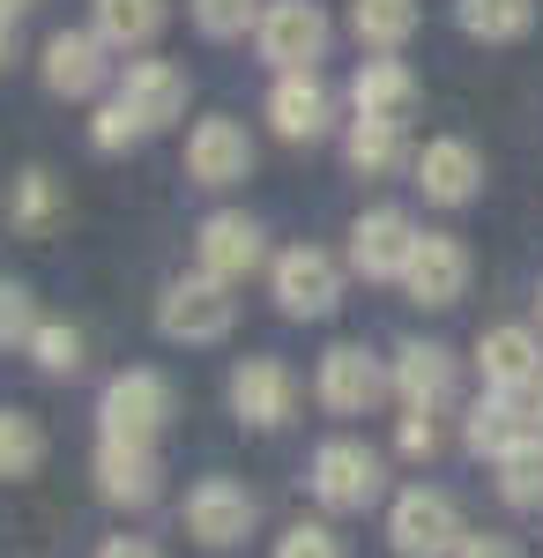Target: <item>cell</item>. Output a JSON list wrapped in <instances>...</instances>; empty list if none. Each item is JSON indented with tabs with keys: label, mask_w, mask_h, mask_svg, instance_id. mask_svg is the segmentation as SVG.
Listing matches in <instances>:
<instances>
[{
	"label": "cell",
	"mask_w": 543,
	"mask_h": 558,
	"mask_svg": "<svg viewBox=\"0 0 543 558\" xmlns=\"http://www.w3.org/2000/svg\"><path fill=\"white\" fill-rule=\"evenodd\" d=\"M246 529H253V492H246V484H231V476H202V484L186 492V536H194V544L224 551V544H239Z\"/></svg>",
	"instance_id": "52a82bcc"
},
{
	"label": "cell",
	"mask_w": 543,
	"mask_h": 558,
	"mask_svg": "<svg viewBox=\"0 0 543 558\" xmlns=\"http://www.w3.org/2000/svg\"><path fill=\"white\" fill-rule=\"evenodd\" d=\"M379 387L387 380H379V365L358 343H335L328 357H321V402H328L335 417H365L379 402Z\"/></svg>",
	"instance_id": "ffe728a7"
},
{
	"label": "cell",
	"mask_w": 543,
	"mask_h": 558,
	"mask_svg": "<svg viewBox=\"0 0 543 558\" xmlns=\"http://www.w3.org/2000/svg\"><path fill=\"white\" fill-rule=\"evenodd\" d=\"M455 15H461V31L484 45H514L536 31V0H461Z\"/></svg>",
	"instance_id": "603a6c76"
},
{
	"label": "cell",
	"mask_w": 543,
	"mask_h": 558,
	"mask_svg": "<svg viewBox=\"0 0 543 558\" xmlns=\"http://www.w3.org/2000/svg\"><path fill=\"white\" fill-rule=\"evenodd\" d=\"M379 454L365 439H328L321 454H313V499L328 507V514H365L379 499Z\"/></svg>",
	"instance_id": "7a4b0ae2"
},
{
	"label": "cell",
	"mask_w": 543,
	"mask_h": 558,
	"mask_svg": "<svg viewBox=\"0 0 543 558\" xmlns=\"http://www.w3.org/2000/svg\"><path fill=\"white\" fill-rule=\"evenodd\" d=\"M45 462V432L38 417H23V410H0V476L15 484V476H38Z\"/></svg>",
	"instance_id": "4316f807"
},
{
	"label": "cell",
	"mask_w": 543,
	"mask_h": 558,
	"mask_svg": "<svg viewBox=\"0 0 543 558\" xmlns=\"http://www.w3.org/2000/svg\"><path fill=\"white\" fill-rule=\"evenodd\" d=\"M387 544L402 558H455L461 551V514L447 492H432V484H410L402 499H395V514H387Z\"/></svg>",
	"instance_id": "6da1fadb"
},
{
	"label": "cell",
	"mask_w": 543,
	"mask_h": 558,
	"mask_svg": "<svg viewBox=\"0 0 543 558\" xmlns=\"http://www.w3.org/2000/svg\"><path fill=\"white\" fill-rule=\"evenodd\" d=\"M97 558H165V551H157V544H142V536H112Z\"/></svg>",
	"instance_id": "8d00e7d4"
},
{
	"label": "cell",
	"mask_w": 543,
	"mask_h": 558,
	"mask_svg": "<svg viewBox=\"0 0 543 558\" xmlns=\"http://www.w3.org/2000/svg\"><path fill=\"white\" fill-rule=\"evenodd\" d=\"M342 157L358 165L365 179H379V172H395L402 165V120H350V142H342Z\"/></svg>",
	"instance_id": "d4e9b609"
},
{
	"label": "cell",
	"mask_w": 543,
	"mask_h": 558,
	"mask_svg": "<svg viewBox=\"0 0 543 558\" xmlns=\"http://www.w3.org/2000/svg\"><path fill=\"white\" fill-rule=\"evenodd\" d=\"M120 105L149 134L171 128V120L186 112V68H171V60H134V68H126V83H120Z\"/></svg>",
	"instance_id": "5bb4252c"
},
{
	"label": "cell",
	"mask_w": 543,
	"mask_h": 558,
	"mask_svg": "<svg viewBox=\"0 0 543 558\" xmlns=\"http://www.w3.org/2000/svg\"><path fill=\"white\" fill-rule=\"evenodd\" d=\"M268 120H276V134L283 142H321L328 134V120H335V97H328V83L305 68V75H283V83L268 89Z\"/></svg>",
	"instance_id": "e0dca14e"
},
{
	"label": "cell",
	"mask_w": 543,
	"mask_h": 558,
	"mask_svg": "<svg viewBox=\"0 0 543 558\" xmlns=\"http://www.w3.org/2000/svg\"><path fill=\"white\" fill-rule=\"evenodd\" d=\"M350 97H358L365 120H410V105H418V75H410L402 60H365L358 83H350Z\"/></svg>",
	"instance_id": "7402d4cb"
},
{
	"label": "cell",
	"mask_w": 543,
	"mask_h": 558,
	"mask_svg": "<svg viewBox=\"0 0 543 558\" xmlns=\"http://www.w3.org/2000/svg\"><path fill=\"white\" fill-rule=\"evenodd\" d=\"M231 320H239V299H231V283H216V276L171 283L165 305H157V328H165L171 343H224Z\"/></svg>",
	"instance_id": "3957f363"
},
{
	"label": "cell",
	"mask_w": 543,
	"mask_h": 558,
	"mask_svg": "<svg viewBox=\"0 0 543 558\" xmlns=\"http://www.w3.org/2000/svg\"><path fill=\"white\" fill-rule=\"evenodd\" d=\"M112 45L97 38V31H60V38H45V89H60V97H89V89L105 83V60Z\"/></svg>",
	"instance_id": "d6986e66"
},
{
	"label": "cell",
	"mask_w": 543,
	"mask_h": 558,
	"mask_svg": "<svg viewBox=\"0 0 543 558\" xmlns=\"http://www.w3.org/2000/svg\"><path fill=\"white\" fill-rule=\"evenodd\" d=\"M461 432H469V454H492V462H499V454H514V447L536 439V395H499V387H492V395L469 410Z\"/></svg>",
	"instance_id": "4fadbf2b"
},
{
	"label": "cell",
	"mask_w": 543,
	"mask_h": 558,
	"mask_svg": "<svg viewBox=\"0 0 543 558\" xmlns=\"http://www.w3.org/2000/svg\"><path fill=\"white\" fill-rule=\"evenodd\" d=\"M165 31V0H97V38L112 52H134Z\"/></svg>",
	"instance_id": "cb8c5ba5"
},
{
	"label": "cell",
	"mask_w": 543,
	"mask_h": 558,
	"mask_svg": "<svg viewBox=\"0 0 543 558\" xmlns=\"http://www.w3.org/2000/svg\"><path fill=\"white\" fill-rule=\"evenodd\" d=\"M455 558H521V551H514L506 536H461V551H455Z\"/></svg>",
	"instance_id": "d590c367"
},
{
	"label": "cell",
	"mask_w": 543,
	"mask_h": 558,
	"mask_svg": "<svg viewBox=\"0 0 543 558\" xmlns=\"http://www.w3.org/2000/svg\"><path fill=\"white\" fill-rule=\"evenodd\" d=\"M476 365H484V380L499 387V395H536V387H543L536 328H492V336L476 343Z\"/></svg>",
	"instance_id": "9a60e30c"
},
{
	"label": "cell",
	"mask_w": 543,
	"mask_h": 558,
	"mask_svg": "<svg viewBox=\"0 0 543 558\" xmlns=\"http://www.w3.org/2000/svg\"><path fill=\"white\" fill-rule=\"evenodd\" d=\"M253 38H261V60H268V68H283V75H305V68L328 52V15H321L313 0H268Z\"/></svg>",
	"instance_id": "277c9868"
},
{
	"label": "cell",
	"mask_w": 543,
	"mask_h": 558,
	"mask_svg": "<svg viewBox=\"0 0 543 558\" xmlns=\"http://www.w3.org/2000/svg\"><path fill=\"white\" fill-rule=\"evenodd\" d=\"M350 31L379 52H395V45L418 31V0H350Z\"/></svg>",
	"instance_id": "484cf974"
},
{
	"label": "cell",
	"mask_w": 543,
	"mask_h": 558,
	"mask_svg": "<svg viewBox=\"0 0 543 558\" xmlns=\"http://www.w3.org/2000/svg\"><path fill=\"white\" fill-rule=\"evenodd\" d=\"M536 432H543V387H536Z\"/></svg>",
	"instance_id": "ab89813d"
},
{
	"label": "cell",
	"mask_w": 543,
	"mask_h": 558,
	"mask_svg": "<svg viewBox=\"0 0 543 558\" xmlns=\"http://www.w3.org/2000/svg\"><path fill=\"white\" fill-rule=\"evenodd\" d=\"M253 268H261V223L239 209H224L202 223V276L216 283H246Z\"/></svg>",
	"instance_id": "ac0fdd59"
},
{
	"label": "cell",
	"mask_w": 543,
	"mask_h": 558,
	"mask_svg": "<svg viewBox=\"0 0 543 558\" xmlns=\"http://www.w3.org/2000/svg\"><path fill=\"white\" fill-rule=\"evenodd\" d=\"M276 558H350V551H342V536L328 521H298V529L276 536Z\"/></svg>",
	"instance_id": "1f68e13d"
},
{
	"label": "cell",
	"mask_w": 543,
	"mask_h": 558,
	"mask_svg": "<svg viewBox=\"0 0 543 558\" xmlns=\"http://www.w3.org/2000/svg\"><path fill=\"white\" fill-rule=\"evenodd\" d=\"M31 357H38V373H75L83 365V328H68V320H45L38 336H31Z\"/></svg>",
	"instance_id": "4dcf8cb0"
},
{
	"label": "cell",
	"mask_w": 543,
	"mask_h": 558,
	"mask_svg": "<svg viewBox=\"0 0 543 558\" xmlns=\"http://www.w3.org/2000/svg\"><path fill=\"white\" fill-rule=\"evenodd\" d=\"M142 120H134V112H126L120 97H112V105H105V112H97V128H89V142H97V149H105V157H120V149H134V142H142Z\"/></svg>",
	"instance_id": "d6a6232c"
},
{
	"label": "cell",
	"mask_w": 543,
	"mask_h": 558,
	"mask_svg": "<svg viewBox=\"0 0 543 558\" xmlns=\"http://www.w3.org/2000/svg\"><path fill=\"white\" fill-rule=\"evenodd\" d=\"M186 172H194V186H239V179L253 172V142L239 120H202V128L186 134Z\"/></svg>",
	"instance_id": "30bf717a"
},
{
	"label": "cell",
	"mask_w": 543,
	"mask_h": 558,
	"mask_svg": "<svg viewBox=\"0 0 543 558\" xmlns=\"http://www.w3.org/2000/svg\"><path fill=\"white\" fill-rule=\"evenodd\" d=\"M97 492L112 507H149L157 499V454H149V439H112L105 432V447H97Z\"/></svg>",
	"instance_id": "2e32d148"
},
{
	"label": "cell",
	"mask_w": 543,
	"mask_h": 558,
	"mask_svg": "<svg viewBox=\"0 0 543 558\" xmlns=\"http://www.w3.org/2000/svg\"><path fill=\"white\" fill-rule=\"evenodd\" d=\"M38 320H31V299L23 291H0V343H31Z\"/></svg>",
	"instance_id": "836d02e7"
},
{
	"label": "cell",
	"mask_w": 543,
	"mask_h": 558,
	"mask_svg": "<svg viewBox=\"0 0 543 558\" xmlns=\"http://www.w3.org/2000/svg\"><path fill=\"white\" fill-rule=\"evenodd\" d=\"M402 291H410L418 305H455L461 291H469V254H461V239L424 231L418 254H410V268H402Z\"/></svg>",
	"instance_id": "8fae6325"
},
{
	"label": "cell",
	"mask_w": 543,
	"mask_h": 558,
	"mask_svg": "<svg viewBox=\"0 0 543 558\" xmlns=\"http://www.w3.org/2000/svg\"><path fill=\"white\" fill-rule=\"evenodd\" d=\"M52 209H60V194H52V179H45V172L15 179V194H8V223H15V231H45Z\"/></svg>",
	"instance_id": "f546056e"
},
{
	"label": "cell",
	"mask_w": 543,
	"mask_h": 558,
	"mask_svg": "<svg viewBox=\"0 0 543 558\" xmlns=\"http://www.w3.org/2000/svg\"><path fill=\"white\" fill-rule=\"evenodd\" d=\"M15 8H31V0H0V15H15Z\"/></svg>",
	"instance_id": "f35d334b"
},
{
	"label": "cell",
	"mask_w": 543,
	"mask_h": 558,
	"mask_svg": "<svg viewBox=\"0 0 543 558\" xmlns=\"http://www.w3.org/2000/svg\"><path fill=\"white\" fill-rule=\"evenodd\" d=\"M476 179H484V157H476L461 134H439V142H424V149H418V186H424V202L461 209V202H476Z\"/></svg>",
	"instance_id": "7c38bea8"
},
{
	"label": "cell",
	"mask_w": 543,
	"mask_h": 558,
	"mask_svg": "<svg viewBox=\"0 0 543 558\" xmlns=\"http://www.w3.org/2000/svg\"><path fill=\"white\" fill-rule=\"evenodd\" d=\"M499 499L506 507H543V432L529 447L499 454Z\"/></svg>",
	"instance_id": "83f0119b"
},
{
	"label": "cell",
	"mask_w": 543,
	"mask_h": 558,
	"mask_svg": "<svg viewBox=\"0 0 543 558\" xmlns=\"http://www.w3.org/2000/svg\"><path fill=\"white\" fill-rule=\"evenodd\" d=\"M395 439H402V454H424V462H432V454H439V425H432V410H410Z\"/></svg>",
	"instance_id": "e575fe53"
},
{
	"label": "cell",
	"mask_w": 543,
	"mask_h": 558,
	"mask_svg": "<svg viewBox=\"0 0 543 558\" xmlns=\"http://www.w3.org/2000/svg\"><path fill=\"white\" fill-rule=\"evenodd\" d=\"M97 417L112 439H157L171 417V387L165 373H149V365H134L120 380H105V402H97Z\"/></svg>",
	"instance_id": "5b68a950"
},
{
	"label": "cell",
	"mask_w": 543,
	"mask_h": 558,
	"mask_svg": "<svg viewBox=\"0 0 543 558\" xmlns=\"http://www.w3.org/2000/svg\"><path fill=\"white\" fill-rule=\"evenodd\" d=\"M194 31L202 38H246V31H261V0H194Z\"/></svg>",
	"instance_id": "f1b7e54d"
},
{
	"label": "cell",
	"mask_w": 543,
	"mask_h": 558,
	"mask_svg": "<svg viewBox=\"0 0 543 558\" xmlns=\"http://www.w3.org/2000/svg\"><path fill=\"white\" fill-rule=\"evenodd\" d=\"M395 395H402L410 410H439V402L455 395V357L439 343H402L395 350Z\"/></svg>",
	"instance_id": "44dd1931"
},
{
	"label": "cell",
	"mask_w": 543,
	"mask_h": 558,
	"mask_svg": "<svg viewBox=\"0 0 543 558\" xmlns=\"http://www.w3.org/2000/svg\"><path fill=\"white\" fill-rule=\"evenodd\" d=\"M15 52V15H0V60Z\"/></svg>",
	"instance_id": "74e56055"
},
{
	"label": "cell",
	"mask_w": 543,
	"mask_h": 558,
	"mask_svg": "<svg viewBox=\"0 0 543 558\" xmlns=\"http://www.w3.org/2000/svg\"><path fill=\"white\" fill-rule=\"evenodd\" d=\"M231 410H239V425H253V432L291 425V410H298L291 365H283V357H246V365L231 373Z\"/></svg>",
	"instance_id": "8992f818"
},
{
	"label": "cell",
	"mask_w": 543,
	"mask_h": 558,
	"mask_svg": "<svg viewBox=\"0 0 543 558\" xmlns=\"http://www.w3.org/2000/svg\"><path fill=\"white\" fill-rule=\"evenodd\" d=\"M335 299H342V276L321 246H291L276 260V305L291 320H321V313H335Z\"/></svg>",
	"instance_id": "9c48e42d"
},
{
	"label": "cell",
	"mask_w": 543,
	"mask_h": 558,
	"mask_svg": "<svg viewBox=\"0 0 543 558\" xmlns=\"http://www.w3.org/2000/svg\"><path fill=\"white\" fill-rule=\"evenodd\" d=\"M410 254H418V231H410V216H402V209L358 216V231H350V260H358L365 283H402Z\"/></svg>",
	"instance_id": "ba28073f"
},
{
	"label": "cell",
	"mask_w": 543,
	"mask_h": 558,
	"mask_svg": "<svg viewBox=\"0 0 543 558\" xmlns=\"http://www.w3.org/2000/svg\"><path fill=\"white\" fill-rule=\"evenodd\" d=\"M536 320H543V283H536Z\"/></svg>",
	"instance_id": "60d3db41"
}]
</instances>
